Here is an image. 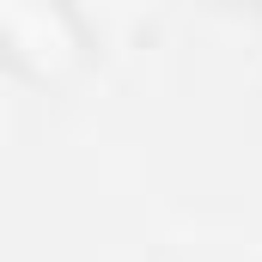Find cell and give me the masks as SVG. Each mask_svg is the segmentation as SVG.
<instances>
[{
  "mask_svg": "<svg viewBox=\"0 0 262 262\" xmlns=\"http://www.w3.org/2000/svg\"><path fill=\"white\" fill-rule=\"evenodd\" d=\"M98 67V31L73 0H0V73L31 92H67Z\"/></svg>",
  "mask_w": 262,
  "mask_h": 262,
  "instance_id": "6da1fadb",
  "label": "cell"
}]
</instances>
